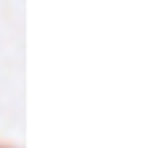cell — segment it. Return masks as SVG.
I'll return each mask as SVG.
<instances>
[{
    "label": "cell",
    "instance_id": "cell-1",
    "mask_svg": "<svg viewBox=\"0 0 151 148\" xmlns=\"http://www.w3.org/2000/svg\"><path fill=\"white\" fill-rule=\"evenodd\" d=\"M0 148H3V146H0Z\"/></svg>",
    "mask_w": 151,
    "mask_h": 148
}]
</instances>
